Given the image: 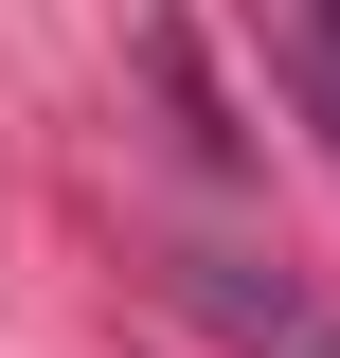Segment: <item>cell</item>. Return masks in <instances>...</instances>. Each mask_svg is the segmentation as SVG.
<instances>
[{"instance_id": "6da1fadb", "label": "cell", "mask_w": 340, "mask_h": 358, "mask_svg": "<svg viewBox=\"0 0 340 358\" xmlns=\"http://www.w3.org/2000/svg\"><path fill=\"white\" fill-rule=\"evenodd\" d=\"M162 287H179L233 358H340V305L304 287V268H269V251H162Z\"/></svg>"}, {"instance_id": "7a4b0ae2", "label": "cell", "mask_w": 340, "mask_h": 358, "mask_svg": "<svg viewBox=\"0 0 340 358\" xmlns=\"http://www.w3.org/2000/svg\"><path fill=\"white\" fill-rule=\"evenodd\" d=\"M304 90H323V126H340V0H304Z\"/></svg>"}]
</instances>
